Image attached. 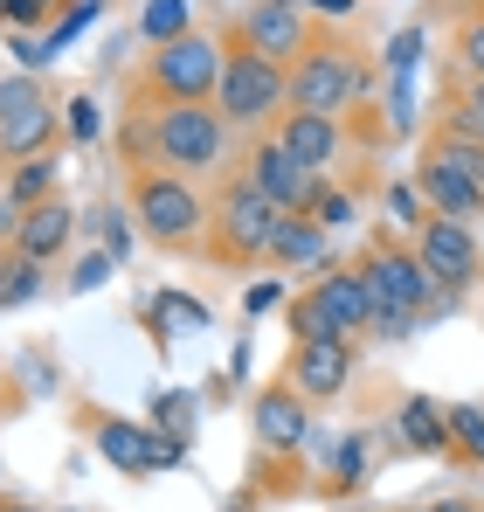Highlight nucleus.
Masks as SVG:
<instances>
[{
    "label": "nucleus",
    "mask_w": 484,
    "mask_h": 512,
    "mask_svg": "<svg viewBox=\"0 0 484 512\" xmlns=\"http://www.w3.org/2000/svg\"><path fill=\"white\" fill-rule=\"evenodd\" d=\"M319 21H346V14H360V0H305Z\"/></svg>",
    "instance_id": "37"
},
{
    "label": "nucleus",
    "mask_w": 484,
    "mask_h": 512,
    "mask_svg": "<svg viewBox=\"0 0 484 512\" xmlns=\"http://www.w3.org/2000/svg\"><path fill=\"white\" fill-rule=\"evenodd\" d=\"M97 132H104V118H97V104H90V97H70V139H83V146H90Z\"/></svg>",
    "instance_id": "32"
},
{
    "label": "nucleus",
    "mask_w": 484,
    "mask_h": 512,
    "mask_svg": "<svg viewBox=\"0 0 484 512\" xmlns=\"http://www.w3.org/2000/svg\"><path fill=\"white\" fill-rule=\"evenodd\" d=\"M415 256L429 263V277L443 284V291H457V298H471L484 284V243H478V222H450V215H429L415 236Z\"/></svg>",
    "instance_id": "12"
},
{
    "label": "nucleus",
    "mask_w": 484,
    "mask_h": 512,
    "mask_svg": "<svg viewBox=\"0 0 484 512\" xmlns=\"http://www.w3.org/2000/svg\"><path fill=\"white\" fill-rule=\"evenodd\" d=\"M249 429H256V450H263V457H305V450H312V402H305L291 381H277V388L256 395Z\"/></svg>",
    "instance_id": "16"
},
{
    "label": "nucleus",
    "mask_w": 484,
    "mask_h": 512,
    "mask_svg": "<svg viewBox=\"0 0 484 512\" xmlns=\"http://www.w3.org/2000/svg\"><path fill=\"white\" fill-rule=\"evenodd\" d=\"M187 423H194V409H187L180 395H166V402H160V429H173V443H180V450H187Z\"/></svg>",
    "instance_id": "33"
},
{
    "label": "nucleus",
    "mask_w": 484,
    "mask_h": 512,
    "mask_svg": "<svg viewBox=\"0 0 484 512\" xmlns=\"http://www.w3.org/2000/svg\"><path fill=\"white\" fill-rule=\"evenodd\" d=\"M90 14H97V0H70V14H56V21L42 28V49H49V56H63V49L83 35V21H90Z\"/></svg>",
    "instance_id": "31"
},
{
    "label": "nucleus",
    "mask_w": 484,
    "mask_h": 512,
    "mask_svg": "<svg viewBox=\"0 0 484 512\" xmlns=\"http://www.w3.org/2000/svg\"><path fill=\"white\" fill-rule=\"evenodd\" d=\"M111 263H118V256H83V263H77V277H70V291H97V284L111 277Z\"/></svg>",
    "instance_id": "35"
},
{
    "label": "nucleus",
    "mask_w": 484,
    "mask_h": 512,
    "mask_svg": "<svg viewBox=\"0 0 484 512\" xmlns=\"http://www.w3.org/2000/svg\"><path fill=\"white\" fill-rule=\"evenodd\" d=\"M291 340H374V298L353 263H319V277L284 298Z\"/></svg>",
    "instance_id": "4"
},
{
    "label": "nucleus",
    "mask_w": 484,
    "mask_h": 512,
    "mask_svg": "<svg viewBox=\"0 0 484 512\" xmlns=\"http://www.w3.org/2000/svg\"><path fill=\"white\" fill-rule=\"evenodd\" d=\"M478 512H484V506H478Z\"/></svg>",
    "instance_id": "40"
},
{
    "label": "nucleus",
    "mask_w": 484,
    "mask_h": 512,
    "mask_svg": "<svg viewBox=\"0 0 484 512\" xmlns=\"http://www.w3.org/2000/svg\"><path fill=\"white\" fill-rule=\"evenodd\" d=\"M270 263H277V270H319L325 263V229L312 222V215H277Z\"/></svg>",
    "instance_id": "20"
},
{
    "label": "nucleus",
    "mask_w": 484,
    "mask_h": 512,
    "mask_svg": "<svg viewBox=\"0 0 484 512\" xmlns=\"http://www.w3.org/2000/svg\"><path fill=\"white\" fill-rule=\"evenodd\" d=\"M422 512H478V499H429Z\"/></svg>",
    "instance_id": "38"
},
{
    "label": "nucleus",
    "mask_w": 484,
    "mask_h": 512,
    "mask_svg": "<svg viewBox=\"0 0 484 512\" xmlns=\"http://www.w3.org/2000/svg\"><path fill=\"white\" fill-rule=\"evenodd\" d=\"M125 222H132V215H118V208L104 215V256H118V263H125V250H132V229H125Z\"/></svg>",
    "instance_id": "34"
},
{
    "label": "nucleus",
    "mask_w": 484,
    "mask_h": 512,
    "mask_svg": "<svg viewBox=\"0 0 484 512\" xmlns=\"http://www.w3.org/2000/svg\"><path fill=\"white\" fill-rule=\"evenodd\" d=\"M77 423L97 436V457L118 464V471H132V478H153V471H166V464H180V443H173V436H153V429H139V423H118V416H104V409H77Z\"/></svg>",
    "instance_id": "13"
},
{
    "label": "nucleus",
    "mask_w": 484,
    "mask_h": 512,
    "mask_svg": "<svg viewBox=\"0 0 484 512\" xmlns=\"http://www.w3.org/2000/svg\"><path fill=\"white\" fill-rule=\"evenodd\" d=\"M194 28V0H146V14H139V35L160 49L173 35H187Z\"/></svg>",
    "instance_id": "26"
},
{
    "label": "nucleus",
    "mask_w": 484,
    "mask_h": 512,
    "mask_svg": "<svg viewBox=\"0 0 484 512\" xmlns=\"http://www.w3.org/2000/svg\"><path fill=\"white\" fill-rule=\"evenodd\" d=\"M305 215L319 222L325 236H332V229H353V222H360V194H353V187H332V180H319V194H312V208H305Z\"/></svg>",
    "instance_id": "27"
},
{
    "label": "nucleus",
    "mask_w": 484,
    "mask_h": 512,
    "mask_svg": "<svg viewBox=\"0 0 484 512\" xmlns=\"http://www.w3.org/2000/svg\"><path fill=\"white\" fill-rule=\"evenodd\" d=\"M450 63H457V77L484 84V0H457V21H450Z\"/></svg>",
    "instance_id": "22"
},
{
    "label": "nucleus",
    "mask_w": 484,
    "mask_h": 512,
    "mask_svg": "<svg viewBox=\"0 0 484 512\" xmlns=\"http://www.w3.org/2000/svg\"><path fill=\"white\" fill-rule=\"evenodd\" d=\"M443 423H450V457L484 471V402H450Z\"/></svg>",
    "instance_id": "25"
},
{
    "label": "nucleus",
    "mask_w": 484,
    "mask_h": 512,
    "mask_svg": "<svg viewBox=\"0 0 484 512\" xmlns=\"http://www.w3.org/2000/svg\"><path fill=\"white\" fill-rule=\"evenodd\" d=\"M56 180H63V153H35V160H21L14 173H0V201L21 215V208L49 201V194H56Z\"/></svg>",
    "instance_id": "21"
},
{
    "label": "nucleus",
    "mask_w": 484,
    "mask_h": 512,
    "mask_svg": "<svg viewBox=\"0 0 484 512\" xmlns=\"http://www.w3.org/2000/svg\"><path fill=\"white\" fill-rule=\"evenodd\" d=\"M236 173L256 187V194H270L284 215H305V208H312V194H319V180H325V173L305 167L277 132H256V139H249V153L236 160Z\"/></svg>",
    "instance_id": "11"
},
{
    "label": "nucleus",
    "mask_w": 484,
    "mask_h": 512,
    "mask_svg": "<svg viewBox=\"0 0 484 512\" xmlns=\"http://www.w3.org/2000/svg\"><path fill=\"white\" fill-rule=\"evenodd\" d=\"M277 201L270 194H256L242 173H222V187H215V201H208V263H222V270H256V263H270V236H277Z\"/></svg>",
    "instance_id": "5"
},
{
    "label": "nucleus",
    "mask_w": 484,
    "mask_h": 512,
    "mask_svg": "<svg viewBox=\"0 0 484 512\" xmlns=\"http://www.w3.org/2000/svg\"><path fill=\"white\" fill-rule=\"evenodd\" d=\"M0 512H42V506H28V499H7V492H0Z\"/></svg>",
    "instance_id": "39"
},
{
    "label": "nucleus",
    "mask_w": 484,
    "mask_h": 512,
    "mask_svg": "<svg viewBox=\"0 0 484 512\" xmlns=\"http://www.w3.org/2000/svg\"><path fill=\"white\" fill-rule=\"evenodd\" d=\"M353 270H360V284H367V298H374V312H415V319H443V312H464V298L457 291H443L436 277H429V263L415 256L402 229H374L360 256H353Z\"/></svg>",
    "instance_id": "3"
},
{
    "label": "nucleus",
    "mask_w": 484,
    "mask_h": 512,
    "mask_svg": "<svg viewBox=\"0 0 484 512\" xmlns=\"http://www.w3.org/2000/svg\"><path fill=\"white\" fill-rule=\"evenodd\" d=\"M360 471H367V436H339V450H332V464H325V485H360Z\"/></svg>",
    "instance_id": "29"
},
{
    "label": "nucleus",
    "mask_w": 484,
    "mask_h": 512,
    "mask_svg": "<svg viewBox=\"0 0 484 512\" xmlns=\"http://www.w3.org/2000/svg\"><path fill=\"white\" fill-rule=\"evenodd\" d=\"M415 187H422L429 215H450V222H484V180L471 167H457L436 139H422V153H415Z\"/></svg>",
    "instance_id": "14"
},
{
    "label": "nucleus",
    "mask_w": 484,
    "mask_h": 512,
    "mask_svg": "<svg viewBox=\"0 0 484 512\" xmlns=\"http://www.w3.org/2000/svg\"><path fill=\"white\" fill-rule=\"evenodd\" d=\"M63 139V104L49 97V84L35 70L0 77V173H14L35 153H56Z\"/></svg>",
    "instance_id": "9"
},
{
    "label": "nucleus",
    "mask_w": 484,
    "mask_h": 512,
    "mask_svg": "<svg viewBox=\"0 0 484 512\" xmlns=\"http://www.w3.org/2000/svg\"><path fill=\"white\" fill-rule=\"evenodd\" d=\"M395 443L415 450V457H450V423H443V409H436L429 395H408L402 409H395Z\"/></svg>",
    "instance_id": "19"
},
{
    "label": "nucleus",
    "mask_w": 484,
    "mask_h": 512,
    "mask_svg": "<svg viewBox=\"0 0 484 512\" xmlns=\"http://www.w3.org/2000/svg\"><path fill=\"white\" fill-rule=\"evenodd\" d=\"M346 139H353V146H367V153H374V146H388V139H395V111H381L374 97H367V104H353V111H346Z\"/></svg>",
    "instance_id": "28"
},
{
    "label": "nucleus",
    "mask_w": 484,
    "mask_h": 512,
    "mask_svg": "<svg viewBox=\"0 0 484 512\" xmlns=\"http://www.w3.org/2000/svg\"><path fill=\"white\" fill-rule=\"evenodd\" d=\"M229 146H236V125L215 104H153V160L160 167L208 180V173H229Z\"/></svg>",
    "instance_id": "7"
},
{
    "label": "nucleus",
    "mask_w": 484,
    "mask_h": 512,
    "mask_svg": "<svg viewBox=\"0 0 484 512\" xmlns=\"http://www.w3.org/2000/svg\"><path fill=\"white\" fill-rule=\"evenodd\" d=\"M125 215H132L139 236L166 256H201L208 250V194H201V180L160 167V160L125 167Z\"/></svg>",
    "instance_id": "1"
},
{
    "label": "nucleus",
    "mask_w": 484,
    "mask_h": 512,
    "mask_svg": "<svg viewBox=\"0 0 484 512\" xmlns=\"http://www.w3.org/2000/svg\"><path fill=\"white\" fill-rule=\"evenodd\" d=\"M0 28H35V7L28 0H0Z\"/></svg>",
    "instance_id": "36"
},
{
    "label": "nucleus",
    "mask_w": 484,
    "mask_h": 512,
    "mask_svg": "<svg viewBox=\"0 0 484 512\" xmlns=\"http://www.w3.org/2000/svg\"><path fill=\"white\" fill-rule=\"evenodd\" d=\"M215 84H222V35L187 28L139 63L132 97H146V104H215Z\"/></svg>",
    "instance_id": "8"
},
{
    "label": "nucleus",
    "mask_w": 484,
    "mask_h": 512,
    "mask_svg": "<svg viewBox=\"0 0 484 512\" xmlns=\"http://www.w3.org/2000/svg\"><path fill=\"white\" fill-rule=\"evenodd\" d=\"M7 243H14L21 256H35V263H56V256L77 243V208H70L63 194H49V201H35V208L14 215Z\"/></svg>",
    "instance_id": "18"
},
{
    "label": "nucleus",
    "mask_w": 484,
    "mask_h": 512,
    "mask_svg": "<svg viewBox=\"0 0 484 512\" xmlns=\"http://www.w3.org/2000/svg\"><path fill=\"white\" fill-rule=\"evenodd\" d=\"M215 111H222L236 132H270V125L291 111V70L222 35V84H215Z\"/></svg>",
    "instance_id": "6"
},
{
    "label": "nucleus",
    "mask_w": 484,
    "mask_h": 512,
    "mask_svg": "<svg viewBox=\"0 0 484 512\" xmlns=\"http://www.w3.org/2000/svg\"><path fill=\"white\" fill-rule=\"evenodd\" d=\"M42 270H49V263H35V256H21L14 243H0V312L28 305V298L42 291Z\"/></svg>",
    "instance_id": "24"
},
{
    "label": "nucleus",
    "mask_w": 484,
    "mask_h": 512,
    "mask_svg": "<svg viewBox=\"0 0 484 512\" xmlns=\"http://www.w3.org/2000/svg\"><path fill=\"white\" fill-rule=\"evenodd\" d=\"M353 346L360 340H291L277 381H291L312 409H319V402H339V395L353 388Z\"/></svg>",
    "instance_id": "15"
},
{
    "label": "nucleus",
    "mask_w": 484,
    "mask_h": 512,
    "mask_svg": "<svg viewBox=\"0 0 484 512\" xmlns=\"http://www.w3.org/2000/svg\"><path fill=\"white\" fill-rule=\"evenodd\" d=\"M367 97H374V49H367L360 35L319 21V35H312L305 56L291 63V104H298V111H332V118H346V111L367 104Z\"/></svg>",
    "instance_id": "2"
},
{
    "label": "nucleus",
    "mask_w": 484,
    "mask_h": 512,
    "mask_svg": "<svg viewBox=\"0 0 484 512\" xmlns=\"http://www.w3.org/2000/svg\"><path fill=\"white\" fill-rule=\"evenodd\" d=\"M388 222H395L402 236H415V229L429 222V201H422V187H415V180H402V187H388Z\"/></svg>",
    "instance_id": "30"
},
{
    "label": "nucleus",
    "mask_w": 484,
    "mask_h": 512,
    "mask_svg": "<svg viewBox=\"0 0 484 512\" xmlns=\"http://www.w3.org/2000/svg\"><path fill=\"white\" fill-rule=\"evenodd\" d=\"M146 326H153V340H173V333H201L208 326V312L187 298V291H160V298H146Z\"/></svg>",
    "instance_id": "23"
},
{
    "label": "nucleus",
    "mask_w": 484,
    "mask_h": 512,
    "mask_svg": "<svg viewBox=\"0 0 484 512\" xmlns=\"http://www.w3.org/2000/svg\"><path fill=\"white\" fill-rule=\"evenodd\" d=\"M270 132H277V139H284V146H291L305 167H319V173H332L339 160H346V153H353V139H346V118H332V111H298V104H291V111H284Z\"/></svg>",
    "instance_id": "17"
},
{
    "label": "nucleus",
    "mask_w": 484,
    "mask_h": 512,
    "mask_svg": "<svg viewBox=\"0 0 484 512\" xmlns=\"http://www.w3.org/2000/svg\"><path fill=\"white\" fill-rule=\"evenodd\" d=\"M222 35L291 70V63L305 56V42L319 35V14H312L305 0H249V7H236V14H229V28H222Z\"/></svg>",
    "instance_id": "10"
}]
</instances>
